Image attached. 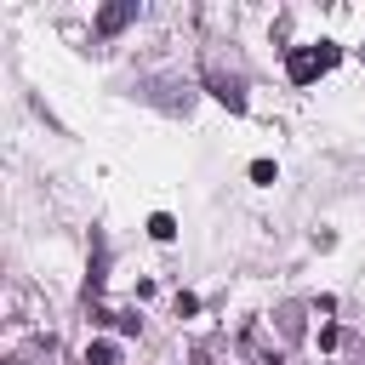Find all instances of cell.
I'll return each mask as SVG.
<instances>
[{
    "instance_id": "obj_1",
    "label": "cell",
    "mask_w": 365,
    "mask_h": 365,
    "mask_svg": "<svg viewBox=\"0 0 365 365\" xmlns=\"http://www.w3.org/2000/svg\"><path fill=\"white\" fill-rule=\"evenodd\" d=\"M319 68H325V63H319V46H297V51L285 57V74H291L297 86H308V80H314Z\"/></svg>"
},
{
    "instance_id": "obj_2",
    "label": "cell",
    "mask_w": 365,
    "mask_h": 365,
    "mask_svg": "<svg viewBox=\"0 0 365 365\" xmlns=\"http://www.w3.org/2000/svg\"><path fill=\"white\" fill-rule=\"evenodd\" d=\"M125 23H137V0H120V6H103L97 11V34H120Z\"/></svg>"
},
{
    "instance_id": "obj_3",
    "label": "cell",
    "mask_w": 365,
    "mask_h": 365,
    "mask_svg": "<svg viewBox=\"0 0 365 365\" xmlns=\"http://www.w3.org/2000/svg\"><path fill=\"white\" fill-rule=\"evenodd\" d=\"M211 97H217L222 108H234V114L245 108V91H240V80H234V74H217V68H211Z\"/></svg>"
},
{
    "instance_id": "obj_4",
    "label": "cell",
    "mask_w": 365,
    "mask_h": 365,
    "mask_svg": "<svg viewBox=\"0 0 365 365\" xmlns=\"http://www.w3.org/2000/svg\"><path fill=\"white\" fill-rule=\"evenodd\" d=\"M86 365H120V342H108V336H97V342L86 348Z\"/></svg>"
},
{
    "instance_id": "obj_5",
    "label": "cell",
    "mask_w": 365,
    "mask_h": 365,
    "mask_svg": "<svg viewBox=\"0 0 365 365\" xmlns=\"http://www.w3.org/2000/svg\"><path fill=\"white\" fill-rule=\"evenodd\" d=\"M148 234H154L160 245H171V240H177V222H171L165 211H154V217H148Z\"/></svg>"
},
{
    "instance_id": "obj_6",
    "label": "cell",
    "mask_w": 365,
    "mask_h": 365,
    "mask_svg": "<svg viewBox=\"0 0 365 365\" xmlns=\"http://www.w3.org/2000/svg\"><path fill=\"white\" fill-rule=\"evenodd\" d=\"M279 171H274V160H251V182H274Z\"/></svg>"
},
{
    "instance_id": "obj_7",
    "label": "cell",
    "mask_w": 365,
    "mask_h": 365,
    "mask_svg": "<svg viewBox=\"0 0 365 365\" xmlns=\"http://www.w3.org/2000/svg\"><path fill=\"white\" fill-rule=\"evenodd\" d=\"M359 63H365V46H359Z\"/></svg>"
}]
</instances>
